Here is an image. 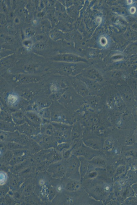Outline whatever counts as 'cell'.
<instances>
[{
    "mask_svg": "<svg viewBox=\"0 0 137 205\" xmlns=\"http://www.w3.org/2000/svg\"><path fill=\"white\" fill-rule=\"evenodd\" d=\"M52 179L47 172L37 173L34 193L40 197L45 204H51L48 200V192Z\"/></svg>",
    "mask_w": 137,
    "mask_h": 205,
    "instance_id": "cell-1",
    "label": "cell"
},
{
    "mask_svg": "<svg viewBox=\"0 0 137 205\" xmlns=\"http://www.w3.org/2000/svg\"><path fill=\"white\" fill-rule=\"evenodd\" d=\"M55 127L56 133L54 137L58 144L62 143H71V132L72 125L66 124L51 122Z\"/></svg>",
    "mask_w": 137,
    "mask_h": 205,
    "instance_id": "cell-2",
    "label": "cell"
},
{
    "mask_svg": "<svg viewBox=\"0 0 137 205\" xmlns=\"http://www.w3.org/2000/svg\"><path fill=\"white\" fill-rule=\"evenodd\" d=\"M64 107L59 102H55L52 104L50 108L51 121L72 125L68 121L67 112Z\"/></svg>",
    "mask_w": 137,
    "mask_h": 205,
    "instance_id": "cell-3",
    "label": "cell"
},
{
    "mask_svg": "<svg viewBox=\"0 0 137 205\" xmlns=\"http://www.w3.org/2000/svg\"><path fill=\"white\" fill-rule=\"evenodd\" d=\"M66 162L67 169L65 177L81 181L80 161L79 157L72 154L71 157L66 160Z\"/></svg>",
    "mask_w": 137,
    "mask_h": 205,
    "instance_id": "cell-4",
    "label": "cell"
},
{
    "mask_svg": "<svg viewBox=\"0 0 137 205\" xmlns=\"http://www.w3.org/2000/svg\"><path fill=\"white\" fill-rule=\"evenodd\" d=\"M66 160L62 159L50 164L47 172L53 178L61 179L66 176Z\"/></svg>",
    "mask_w": 137,
    "mask_h": 205,
    "instance_id": "cell-5",
    "label": "cell"
},
{
    "mask_svg": "<svg viewBox=\"0 0 137 205\" xmlns=\"http://www.w3.org/2000/svg\"><path fill=\"white\" fill-rule=\"evenodd\" d=\"M31 138L36 141L44 149H55L58 144L54 137L41 133Z\"/></svg>",
    "mask_w": 137,
    "mask_h": 205,
    "instance_id": "cell-6",
    "label": "cell"
},
{
    "mask_svg": "<svg viewBox=\"0 0 137 205\" xmlns=\"http://www.w3.org/2000/svg\"><path fill=\"white\" fill-rule=\"evenodd\" d=\"M101 151L93 149L84 143L79 148L73 150L72 154L78 157L83 156L89 161L96 157L101 155Z\"/></svg>",
    "mask_w": 137,
    "mask_h": 205,
    "instance_id": "cell-7",
    "label": "cell"
},
{
    "mask_svg": "<svg viewBox=\"0 0 137 205\" xmlns=\"http://www.w3.org/2000/svg\"><path fill=\"white\" fill-rule=\"evenodd\" d=\"M7 174V177L6 183L8 186L10 190L13 192L19 190L25 180L18 174H15L10 171Z\"/></svg>",
    "mask_w": 137,
    "mask_h": 205,
    "instance_id": "cell-8",
    "label": "cell"
},
{
    "mask_svg": "<svg viewBox=\"0 0 137 205\" xmlns=\"http://www.w3.org/2000/svg\"><path fill=\"white\" fill-rule=\"evenodd\" d=\"M81 181L65 177L61 179V184L63 190L74 193L79 191L81 187Z\"/></svg>",
    "mask_w": 137,
    "mask_h": 205,
    "instance_id": "cell-9",
    "label": "cell"
},
{
    "mask_svg": "<svg viewBox=\"0 0 137 205\" xmlns=\"http://www.w3.org/2000/svg\"><path fill=\"white\" fill-rule=\"evenodd\" d=\"M13 152V156L9 163L11 166L20 163L32 156V154L26 148L15 150Z\"/></svg>",
    "mask_w": 137,
    "mask_h": 205,
    "instance_id": "cell-10",
    "label": "cell"
},
{
    "mask_svg": "<svg viewBox=\"0 0 137 205\" xmlns=\"http://www.w3.org/2000/svg\"><path fill=\"white\" fill-rule=\"evenodd\" d=\"M82 139L84 144L89 148L99 151L103 149L104 141L103 139L97 137Z\"/></svg>",
    "mask_w": 137,
    "mask_h": 205,
    "instance_id": "cell-11",
    "label": "cell"
},
{
    "mask_svg": "<svg viewBox=\"0 0 137 205\" xmlns=\"http://www.w3.org/2000/svg\"><path fill=\"white\" fill-rule=\"evenodd\" d=\"M36 187V178L26 180L19 190L25 197L33 194Z\"/></svg>",
    "mask_w": 137,
    "mask_h": 205,
    "instance_id": "cell-12",
    "label": "cell"
},
{
    "mask_svg": "<svg viewBox=\"0 0 137 205\" xmlns=\"http://www.w3.org/2000/svg\"><path fill=\"white\" fill-rule=\"evenodd\" d=\"M72 87L77 93L83 97L91 95L92 94L87 85L83 81L77 80L72 83Z\"/></svg>",
    "mask_w": 137,
    "mask_h": 205,
    "instance_id": "cell-13",
    "label": "cell"
},
{
    "mask_svg": "<svg viewBox=\"0 0 137 205\" xmlns=\"http://www.w3.org/2000/svg\"><path fill=\"white\" fill-rule=\"evenodd\" d=\"M16 130L19 133L29 137H32L40 133L27 122L21 125L17 126Z\"/></svg>",
    "mask_w": 137,
    "mask_h": 205,
    "instance_id": "cell-14",
    "label": "cell"
},
{
    "mask_svg": "<svg viewBox=\"0 0 137 205\" xmlns=\"http://www.w3.org/2000/svg\"><path fill=\"white\" fill-rule=\"evenodd\" d=\"M35 164L33 159L32 157H31L20 163L11 166L10 171L15 174H18L30 166Z\"/></svg>",
    "mask_w": 137,
    "mask_h": 205,
    "instance_id": "cell-15",
    "label": "cell"
},
{
    "mask_svg": "<svg viewBox=\"0 0 137 205\" xmlns=\"http://www.w3.org/2000/svg\"><path fill=\"white\" fill-rule=\"evenodd\" d=\"M14 81L23 84L30 83L38 82L39 79L36 77L24 74H19L13 77Z\"/></svg>",
    "mask_w": 137,
    "mask_h": 205,
    "instance_id": "cell-16",
    "label": "cell"
},
{
    "mask_svg": "<svg viewBox=\"0 0 137 205\" xmlns=\"http://www.w3.org/2000/svg\"><path fill=\"white\" fill-rule=\"evenodd\" d=\"M37 173L35 165H32L23 170L18 175L25 180L32 178H36Z\"/></svg>",
    "mask_w": 137,
    "mask_h": 205,
    "instance_id": "cell-17",
    "label": "cell"
},
{
    "mask_svg": "<svg viewBox=\"0 0 137 205\" xmlns=\"http://www.w3.org/2000/svg\"><path fill=\"white\" fill-rule=\"evenodd\" d=\"M56 133L55 127L51 122H43L40 127V133L54 137Z\"/></svg>",
    "mask_w": 137,
    "mask_h": 205,
    "instance_id": "cell-18",
    "label": "cell"
},
{
    "mask_svg": "<svg viewBox=\"0 0 137 205\" xmlns=\"http://www.w3.org/2000/svg\"><path fill=\"white\" fill-rule=\"evenodd\" d=\"M63 159L61 153L56 149L52 148L48 154L46 160L48 161L50 164L60 161Z\"/></svg>",
    "mask_w": 137,
    "mask_h": 205,
    "instance_id": "cell-19",
    "label": "cell"
},
{
    "mask_svg": "<svg viewBox=\"0 0 137 205\" xmlns=\"http://www.w3.org/2000/svg\"><path fill=\"white\" fill-rule=\"evenodd\" d=\"M26 147L32 156L44 149L36 141L31 137H30Z\"/></svg>",
    "mask_w": 137,
    "mask_h": 205,
    "instance_id": "cell-20",
    "label": "cell"
},
{
    "mask_svg": "<svg viewBox=\"0 0 137 205\" xmlns=\"http://www.w3.org/2000/svg\"><path fill=\"white\" fill-rule=\"evenodd\" d=\"M82 129L80 123L77 121L72 125L71 132V142L77 139L82 138Z\"/></svg>",
    "mask_w": 137,
    "mask_h": 205,
    "instance_id": "cell-21",
    "label": "cell"
},
{
    "mask_svg": "<svg viewBox=\"0 0 137 205\" xmlns=\"http://www.w3.org/2000/svg\"><path fill=\"white\" fill-rule=\"evenodd\" d=\"M11 115L13 122L17 126L24 124L27 122V119L25 114L21 111L14 112Z\"/></svg>",
    "mask_w": 137,
    "mask_h": 205,
    "instance_id": "cell-22",
    "label": "cell"
},
{
    "mask_svg": "<svg viewBox=\"0 0 137 205\" xmlns=\"http://www.w3.org/2000/svg\"><path fill=\"white\" fill-rule=\"evenodd\" d=\"M85 83L92 94L99 93L102 88L100 84L90 79L82 81Z\"/></svg>",
    "mask_w": 137,
    "mask_h": 205,
    "instance_id": "cell-23",
    "label": "cell"
},
{
    "mask_svg": "<svg viewBox=\"0 0 137 205\" xmlns=\"http://www.w3.org/2000/svg\"><path fill=\"white\" fill-rule=\"evenodd\" d=\"M79 157L80 161V171L82 181L83 179L87 174L90 165L88 160L83 156H80Z\"/></svg>",
    "mask_w": 137,
    "mask_h": 205,
    "instance_id": "cell-24",
    "label": "cell"
},
{
    "mask_svg": "<svg viewBox=\"0 0 137 205\" xmlns=\"http://www.w3.org/2000/svg\"><path fill=\"white\" fill-rule=\"evenodd\" d=\"M89 162L90 164L97 168L104 169L107 166L106 160L100 156L93 158Z\"/></svg>",
    "mask_w": 137,
    "mask_h": 205,
    "instance_id": "cell-25",
    "label": "cell"
},
{
    "mask_svg": "<svg viewBox=\"0 0 137 205\" xmlns=\"http://www.w3.org/2000/svg\"><path fill=\"white\" fill-rule=\"evenodd\" d=\"M52 149H43L38 153L33 154L32 157L35 164L38 162L46 160V157L48 154Z\"/></svg>",
    "mask_w": 137,
    "mask_h": 205,
    "instance_id": "cell-26",
    "label": "cell"
},
{
    "mask_svg": "<svg viewBox=\"0 0 137 205\" xmlns=\"http://www.w3.org/2000/svg\"><path fill=\"white\" fill-rule=\"evenodd\" d=\"M8 193L13 196L16 205H25V196L20 190L13 192L10 190Z\"/></svg>",
    "mask_w": 137,
    "mask_h": 205,
    "instance_id": "cell-27",
    "label": "cell"
},
{
    "mask_svg": "<svg viewBox=\"0 0 137 205\" xmlns=\"http://www.w3.org/2000/svg\"><path fill=\"white\" fill-rule=\"evenodd\" d=\"M16 126L13 122L1 121V131L5 132H12L16 131Z\"/></svg>",
    "mask_w": 137,
    "mask_h": 205,
    "instance_id": "cell-28",
    "label": "cell"
},
{
    "mask_svg": "<svg viewBox=\"0 0 137 205\" xmlns=\"http://www.w3.org/2000/svg\"><path fill=\"white\" fill-rule=\"evenodd\" d=\"M25 205H45L40 197L34 193L25 197Z\"/></svg>",
    "mask_w": 137,
    "mask_h": 205,
    "instance_id": "cell-29",
    "label": "cell"
},
{
    "mask_svg": "<svg viewBox=\"0 0 137 205\" xmlns=\"http://www.w3.org/2000/svg\"><path fill=\"white\" fill-rule=\"evenodd\" d=\"M50 164L48 161L45 160L35 164V167L37 172H45L47 171Z\"/></svg>",
    "mask_w": 137,
    "mask_h": 205,
    "instance_id": "cell-30",
    "label": "cell"
},
{
    "mask_svg": "<svg viewBox=\"0 0 137 205\" xmlns=\"http://www.w3.org/2000/svg\"><path fill=\"white\" fill-rule=\"evenodd\" d=\"M8 150L13 152L14 151L23 148H26L25 146L14 142H6Z\"/></svg>",
    "mask_w": 137,
    "mask_h": 205,
    "instance_id": "cell-31",
    "label": "cell"
},
{
    "mask_svg": "<svg viewBox=\"0 0 137 205\" xmlns=\"http://www.w3.org/2000/svg\"><path fill=\"white\" fill-rule=\"evenodd\" d=\"M13 156V152L11 150H8L1 157L0 162L9 164Z\"/></svg>",
    "mask_w": 137,
    "mask_h": 205,
    "instance_id": "cell-32",
    "label": "cell"
},
{
    "mask_svg": "<svg viewBox=\"0 0 137 205\" xmlns=\"http://www.w3.org/2000/svg\"><path fill=\"white\" fill-rule=\"evenodd\" d=\"M2 202L3 205H16L13 196L9 193L5 197H3Z\"/></svg>",
    "mask_w": 137,
    "mask_h": 205,
    "instance_id": "cell-33",
    "label": "cell"
},
{
    "mask_svg": "<svg viewBox=\"0 0 137 205\" xmlns=\"http://www.w3.org/2000/svg\"><path fill=\"white\" fill-rule=\"evenodd\" d=\"M114 146V141L112 139L108 138L104 141L103 148L108 152L111 151Z\"/></svg>",
    "mask_w": 137,
    "mask_h": 205,
    "instance_id": "cell-34",
    "label": "cell"
},
{
    "mask_svg": "<svg viewBox=\"0 0 137 205\" xmlns=\"http://www.w3.org/2000/svg\"><path fill=\"white\" fill-rule=\"evenodd\" d=\"M10 190V187L6 183L1 184V186H0V198L5 197Z\"/></svg>",
    "mask_w": 137,
    "mask_h": 205,
    "instance_id": "cell-35",
    "label": "cell"
},
{
    "mask_svg": "<svg viewBox=\"0 0 137 205\" xmlns=\"http://www.w3.org/2000/svg\"><path fill=\"white\" fill-rule=\"evenodd\" d=\"M71 143H62L58 144L55 149L62 153L64 150L71 148Z\"/></svg>",
    "mask_w": 137,
    "mask_h": 205,
    "instance_id": "cell-36",
    "label": "cell"
},
{
    "mask_svg": "<svg viewBox=\"0 0 137 205\" xmlns=\"http://www.w3.org/2000/svg\"><path fill=\"white\" fill-rule=\"evenodd\" d=\"M18 100V97L17 94H10L7 97L8 103L11 105H14L17 103Z\"/></svg>",
    "mask_w": 137,
    "mask_h": 205,
    "instance_id": "cell-37",
    "label": "cell"
},
{
    "mask_svg": "<svg viewBox=\"0 0 137 205\" xmlns=\"http://www.w3.org/2000/svg\"><path fill=\"white\" fill-rule=\"evenodd\" d=\"M11 166L9 164L0 162V170L1 172L7 173L10 171Z\"/></svg>",
    "mask_w": 137,
    "mask_h": 205,
    "instance_id": "cell-38",
    "label": "cell"
},
{
    "mask_svg": "<svg viewBox=\"0 0 137 205\" xmlns=\"http://www.w3.org/2000/svg\"><path fill=\"white\" fill-rule=\"evenodd\" d=\"M72 149L71 147V148L66 149L62 152L61 153L63 159L65 160L68 159L72 155Z\"/></svg>",
    "mask_w": 137,
    "mask_h": 205,
    "instance_id": "cell-39",
    "label": "cell"
},
{
    "mask_svg": "<svg viewBox=\"0 0 137 205\" xmlns=\"http://www.w3.org/2000/svg\"><path fill=\"white\" fill-rule=\"evenodd\" d=\"M126 166L124 165H121L119 166L115 171L114 176L117 177L120 175L121 174L124 173L126 171Z\"/></svg>",
    "mask_w": 137,
    "mask_h": 205,
    "instance_id": "cell-40",
    "label": "cell"
},
{
    "mask_svg": "<svg viewBox=\"0 0 137 205\" xmlns=\"http://www.w3.org/2000/svg\"><path fill=\"white\" fill-rule=\"evenodd\" d=\"M1 121H2L13 122L12 118V115L10 116L9 115L5 113L4 112H1Z\"/></svg>",
    "mask_w": 137,
    "mask_h": 205,
    "instance_id": "cell-41",
    "label": "cell"
},
{
    "mask_svg": "<svg viewBox=\"0 0 137 205\" xmlns=\"http://www.w3.org/2000/svg\"><path fill=\"white\" fill-rule=\"evenodd\" d=\"M0 152H1V157L8 150L6 142H1L0 143Z\"/></svg>",
    "mask_w": 137,
    "mask_h": 205,
    "instance_id": "cell-42",
    "label": "cell"
},
{
    "mask_svg": "<svg viewBox=\"0 0 137 205\" xmlns=\"http://www.w3.org/2000/svg\"><path fill=\"white\" fill-rule=\"evenodd\" d=\"M37 66L33 64H29L25 66L24 67L25 71L29 72H34L36 71Z\"/></svg>",
    "mask_w": 137,
    "mask_h": 205,
    "instance_id": "cell-43",
    "label": "cell"
},
{
    "mask_svg": "<svg viewBox=\"0 0 137 205\" xmlns=\"http://www.w3.org/2000/svg\"><path fill=\"white\" fill-rule=\"evenodd\" d=\"M51 37L54 40H57L61 37V33L57 31H55L50 35Z\"/></svg>",
    "mask_w": 137,
    "mask_h": 205,
    "instance_id": "cell-44",
    "label": "cell"
},
{
    "mask_svg": "<svg viewBox=\"0 0 137 205\" xmlns=\"http://www.w3.org/2000/svg\"><path fill=\"white\" fill-rule=\"evenodd\" d=\"M45 45L40 42L35 45V47L38 49L42 50L45 48Z\"/></svg>",
    "mask_w": 137,
    "mask_h": 205,
    "instance_id": "cell-45",
    "label": "cell"
},
{
    "mask_svg": "<svg viewBox=\"0 0 137 205\" xmlns=\"http://www.w3.org/2000/svg\"><path fill=\"white\" fill-rule=\"evenodd\" d=\"M25 33L27 36H30L33 35L34 32L32 29L28 28L26 29Z\"/></svg>",
    "mask_w": 137,
    "mask_h": 205,
    "instance_id": "cell-46",
    "label": "cell"
},
{
    "mask_svg": "<svg viewBox=\"0 0 137 205\" xmlns=\"http://www.w3.org/2000/svg\"><path fill=\"white\" fill-rule=\"evenodd\" d=\"M42 27L43 29L44 30H45L49 29L50 28L49 23L48 22H45L44 23H43Z\"/></svg>",
    "mask_w": 137,
    "mask_h": 205,
    "instance_id": "cell-47",
    "label": "cell"
},
{
    "mask_svg": "<svg viewBox=\"0 0 137 205\" xmlns=\"http://www.w3.org/2000/svg\"><path fill=\"white\" fill-rule=\"evenodd\" d=\"M5 40L7 42L10 43L13 42L14 39L13 37L8 36L6 37Z\"/></svg>",
    "mask_w": 137,
    "mask_h": 205,
    "instance_id": "cell-48",
    "label": "cell"
},
{
    "mask_svg": "<svg viewBox=\"0 0 137 205\" xmlns=\"http://www.w3.org/2000/svg\"><path fill=\"white\" fill-rule=\"evenodd\" d=\"M36 40L39 42L42 41L44 39V36L41 35L37 36L36 37Z\"/></svg>",
    "mask_w": 137,
    "mask_h": 205,
    "instance_id": "cell-49",
    "label": "cell"
},
{
    "mask_svg": "<svg viewBox=\"0 0 137 205\" xmlns=\"http://www.w3.org/2000/svg\"><path fill=\"white\" fill-rule=\"evenodd\" d=\"M23 45L26 47H29L32 45V42L29 40H26L23 42Z\"/></svg>",
    "mask_w": 137,
    "mask_h": 205,
    "instance_id": "cell-50",
    "label": "cell"
},
{
    "mask_svg": "<svg viewBox=\"0 0 137 205\" xmlns=\"http://www.w3.org/2000/svg\"><path fill=\"white\" fill-rule=\"evenodd\" d=\"M5 21V17L3 16V15L1 14V24H4Z\"/></svg>",
    "mask_w": 137,
    "mask_h": 205,
    "instance_id": "cell-51",
    "label": "cell"
},
{
    "mask_svg": "<svg viewBox=\"0 0 137 205\" xmlns=\"http://www.w3.org/2000/svg\"><path fill=\"white\" fill-rule=\"evenodd\" d=\"M14 22L16 24H19V22H20V21H19V19L18 18H17L15 19L14 20Z\"/></svg>",
    "mask_w": 137,
    "mask_h": 205,
    "instance_id": "cell-52",
    "label": "cell"
},
{
    "mask_svg": "<svg viewBox=\"0 0 137 205\" xmlns=\"http://www.w3.org/2000/svg\"><path fill=\"white\" fill-rule=\"evenodd\" d=\"M43 13H44V12H41V13H42L43 14H42V15H44V14H43ZM41 15V14H39V15H38L39 17L40 16V15Z\"/></svg>",
    "mask_w": 137,
    "mask_h": 205,
    "instance_id": "cell-53",
    "label": "cell"
}]
</instances>
